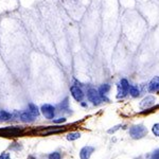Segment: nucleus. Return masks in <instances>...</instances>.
Wrapping results in <instances>:
<instances>
[{"mask_svg":"<svg viewBox=\"0 0 159 159\" xmlns=\"http://www.w3.org/2000/svg\"><path fill=\"white\" fill-rule=\"evenodd\" d=\"M148 134V129L145 126L141 124L134 125L129 129V136L133 139H141Z\"/></svg>","mask_w":159,"mask_h":159,"instance_id":"nucleus-1","label":"nucleus"},{"mask_svg":"<svg viewBox=\"0 0 159 159\" xmlns=\"http://www.w3.org/2000/svg\"><path fill=\"white\" fill-rule=\"evenodd\" d=\"M117 88H118V93H117V99H123L127 96L129 93V84L127 82V80L122 79L119 83L117 84Z\"/></svg>","mask_w":159,"mask_h":159,"instance_id":"nucleus-2","label":"nucleus"},{"mask_svg":"<svg viewBox=\"0 0 159 159\" xmlns=\"http://www.w3.org/2000/svg\"><path fill=\"white\" fill-rule=\"evenodd\" d=\"M55 110H56L55 106H53V105H51V104H43L42 106V108H40V111H42V114L43 115V117L48 120L54 119Z\"/></svg>","mask_w":159,"mask_h":159,"instance_id":"nucleus-3","label":"nucleus"},{"mask_svg":"<svg viewBox=\"0 0 159 159\" xmlns=\"http://www.w3.org/2000/svg\"><path fill=\"white\" fill-rule=\"evenodd\" d=\"M87 98H88L89 101L94 105H99L102 102L101 96H100L98 89H96V88H90L87 90Z\"/></svg>","mask_w":159,"mask_h":159,"instance_id":"nucleus-4","label":"nucleus"},{"mask_svg":"<svg viewBox=\"0 0 159 159\" xmlns=\"http://www.w3.org/2000/svg\"><path fill=\"white\" fill-rule=\"evenodd\" d=\"M70 92H71V96L72 98L78 102H82L84 99V92L80 88L79 86L76 85H72L70 87Z\"/></svg>","mask_w":159,"mask_h":159,"instance_id":"nucleus-5","label":"nucleus"},{"mask_svg":"<svg viewBox=\"0 0 159 159\" xmlns=\"http://www.w3.org/2000/svg\"><path fill=\"white\" fill-rule=\"evenodd\" d=\"M94 148L92 147H84L82 148L81 151H80V158L81 159H89L91 156V154L93 153Z\"/></svg>","mask_w":159,"mask_h":159,"instance_id":"nucleus-6","label":"nucleus"},{"mask_svg":"<svg viewBox=\"0 0 159 159\" xmlns=\"http://www.w3.org/2000/svg\"><path fill=\"white\" fill-rule=\"evenodd\" d=\"M155 103V98L152 96H148L147 97V98H144L141 101V103H140V107L142 109H147L148 108V107H151L152 105Z\"/></svg>","mask_w":159,"mask_h":159,"instance_id":"nucleus-7","label":"nucleus"},{"mask_svg":"<svg viewBox=\"0 0 159 159\" xmlns=\"http://www.w3.org/2000/svg\"><path fill=\"white\" fill-rule=\"evenodd\" d=\"M159 89V76H155L154 79H152V81L148 84V91L154 92L157 91Z\"/></svg>","mask_w":159,"mask_h":159,"instance_id":"nucleus-8","label":"nucleus"},{"mask_svg":"<svg viewBox=\"0 0 159 159\" xmlns=\"http://www.w3.org/2000/svg\"><path fill=\"white\" fill-rule=\"evenodd\" d=\"M20 120L21 121H24V122H28V123H30V122H33L35 120V117L33 116L32 114H30L29 111H25V112H22V114H20Z\"/></svg>","mask_w":159,"mask_h":159,"instance_id":"nucleus-9","label":"nucleus"},{"mask_svg":"<svg viewBox=\"0 0 159 159\" xmlns=\"http://www.w3.org/2000/svg\"><path fill=\"white\" fill-rule=\"evenodd\" d=\"M109 89H110V86L108 85V84H103V85H102V86L98 89V91H99L100 96H101L102 100H104V99H105V96H106L107 92L109 91Z\"/></svg>","mask_w":159,"mask_h":159,"instance_id":"nucleus-10","label":"nucleus"},{"mask_svg":"<svg viewBox=\"0 0 159 159\" xmlns=\"http://www.w3.org/2000/svg\"><path fill=\"white\" fill-rule=\"evenodd\" d=\"M129 92L133 98H137V97L140 94V89H139V87L136 86V85H129Z\"/></svg>","mask_w":159,"mask_h":159,"instance_id":"nucleus-11","label":"nucleus"},{"mask_svg":"<svg viewBox=\"0 0 159 159\" xmlns=\"http://www.w3.org/2000/svg\"><path fill=\"white\" fill-rule=\"evenodd\" d=\"M55 108H58V110H60V111H67V110H69L68 98H66L63 102H61V103L58 104L57 106L55 107Z\"/></svg>","mask_w":159,"mask_h":159,"instance_id":"nucleus-12","label":"nucleus"},{"mask_svg":"<svg viewBox=\"0 0 159 159\" xmlns=\"http://www.w3.org/2000/svg\"><path fill=\"white\" fill-rule=\"evenodd\" d=\"M28 111H29L30 114H32L34 117H37V116H39L40 110L38 109V107H37L35 104L30 103V104H29V108H28Z\"/></svg>","mask_w":159,"mask_h":159,"instance_id":"nucleus-13","label":"nucleus"},{"mask_svg":"<svg viewBox=\"0 0 159 159\" xmlns=\"http://www.w3.org/2000/svg\"><path fill=\"white\" fill-rule=\"evenodd\" d=\"M10 119H12V114L6 110H0V121H7Z\"/></svg>","mask_w":159,"mask_h":159,"instance_id":"nucleus-14","label":"nucleus"},{"mask_svg":"<svg viewBox=\"0 0 159 159\" xmlns=\"http://www.w3.org/2000/svg\"><path fill=\"white\" fill-rule=\"evenodd\" d=\"M81 138V134L79 132H72V133H69L67 135V140L68 141H74V140H78Z\"/></svg>","mask_w":159,"mask_h":159,"instance_id":"nucleus-15","label":"nucleus"},{"mask_svg":"<svg viewBox=\"0 0 159 159\" xmlns=\"http://www.w3.org/2000/svg\"><path fill=\"white\" fill-rule=\"evenodd\" d=\"M48 159H61V155L58 152H53L48 155Z\"/></svg>","mask_w":159,"mask_h":159,"instance_id":"nucleus-16","label":"nucleus"},{"mask_svg":"<svg viewBox=\"0 0 159 159\" xmlns=\"http://www.w3.org/2000/svg\"><path fill=\"white\" fill-rule=\"evenodd\" d=\"M152 130H153L154 135L157 136V137H159V123H157V124H154Z\"/></svg>","mask_w":159,"mask_h":159,"instance_id":"nucleus-17","label":"nucleus"},{"mask_svg":"<svg viewBox=\"0 0 159 159\" xmlns=\"http://www.w3.org/2000/svg\"><path fill=\"white\" fill-rule=\"evenodd\" d=\"M0 159H11V156H10V153H7V152H3L2 154H0Z\"/></svg>","mask_w":159,"mask_h":159,"instance_id":"nucleus-18","label":"nucleus"},{"mask_svg":"<svg viewBox=\"0 0 159 159\" xmlns=\"http://www.w3.org/2000/svg\"><path fill=\"white\" fill-rule=\"evenodd\" d=\"M151 159H159V150H156L151 156Z\"/></svg>","mask_w":159,"mask_h":159,"instance_id":"nucleus-19","label":"nucleus"},{"mask_svg":"<svg viewBox=\"0 0 159 159\" xmlns=\"http://www.w3.org/2000/svg\"><path fill=\"white\" fill-rule=\"evenodd\" d=\"M64 122H66L65 118H58V119L54 120V123H64Z\"/></svg>","mask_w":159,"mask_h":159,"instance_id":"nucleus-20","label":"nucleus"},{"mask_svg":"<svg viewBox=\"0 0 159 159\" xmlns=\"http://www.w3.org/2000/svg\"><path fill=\"white\" fill-rule=\"evenodd\" d=\"M119 127H120V125H118V126H115V129H108V133H109V134H111V133H115L117 129H119Z\"/></svg>","mask_w":159,"mask_h":159,"instance_id":"nucleus-21","label":"nucleus"},{"mask_svg":"<svg viewBox=\"0 0 159 159\" xmlns=\"http://www.w3.org/2000/svg\"><path fill=\"white\" fill-rule=\"evenodd\" d=\"M28 159H36V158H35L34 156H32V155H31V156H29V157H28Z\"/></svg>","mask_w":159,"mask_h":159,"instance_id":"nucleus-22","label":"nucleus"}]
</instances>
